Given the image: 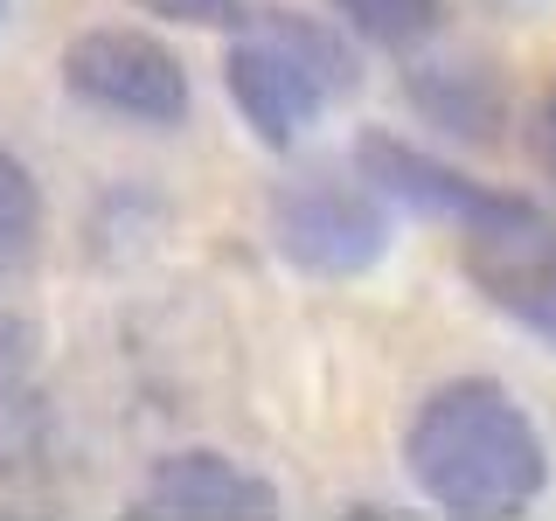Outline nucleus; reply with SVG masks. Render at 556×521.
<instances>
[{
  "label": "nucleus",
  "mask_w": 556,
  "mask_h": 521,
  "mask_svg": "<svg viewBox=\"0 0 556 521\" xmlns=\"http://www.w3.org/2000/svg\"><path fill=\"white\" fill-rule=\"evenodd\" d=\"M271 243L286 265L313 278H362L390 251V208L355 181L313 174L271 195Z\"/></svg>",
  "instance_id": "nucleus-2"
},
{
  "label": "nucleus",
  "mask_w": 556,
  "mask_h": 521,
  "mask_svg": "<svg viewBox=\"0 0 556 521\" xmlns=\"http://www.w3.org/2000/svg\"><path fill=\"white\" fill-rule=\"evenodd\" d=\"M355 161H362V181H376L382 195L425 208V216H445V223H459V230H473V237L543 230V216H535L529 202L494 195V188L466 181V174H452L445 161H431V153H417V147H404V139H390V132H369Z\"/></svg>",
  "instance_id": "nucleus-4"
},
{
  "label": "nucleus",
  "mask_w": 556,
  "mask_h": 521,
  "mask_svg": "<svg viewBox=\"0 0 556 521\" xmlns=\"http://www.w3.org/2000/svg\"><path fill=\"white\" fill-rule=\"evenodd\" d=\"M42 431H49V410H42V390H35V334L0 313V473L35 459Z\"/></svg>",
  "instance_id": "nucleus-7"
},
{
  "label": "nucleus",
  "mask_w": 556,
  "mask_h": 521,
  "mask_svg": "<svg viewBox=\"0 0 556 521\" xmlns=\"http://www.w3.org/2000/svg\"><path fill=\"white\" fill-rule=\"evenodd\" d=\"M334 14L382 49H410L417 35H431V22H439V0H334Z\"/></svg>",
  "instance_id": "nucleus-10"
},
{
  "label": "nucleus",
  "mask_w": 556,
  "mask_h": 521,
  "mask_svg": "<svg viewBox=\"0 0 556 521\" xmlns=\"http://www.w3.org/2000/svg\"><path fill=\"white\" fill-rule=\"evenodd\" d=\"M63 84L91 112L132 118V126H181L188 118V69L167 42L139 28H84L63 49Z\"/></svg>",
  "instance_id": "nucleus-3"
},
{
  "label": "nucleus",
  "mask_w": 556,
  "mask_h": 521,
  "mask_svg": "<svg viewBox=\"0 0 556 521\" xmlns=\"http://www.w3.org/2000/svg\"><path fill=\"white\" fill-rule=\"evenodd\" d=\"M417 104L452 132H494V112H501L494 84H486L480 69H459V63H431L425 77H417Z\"/></svg>",
  "instance_id": "nucleus-8"
},
{
  "label": "nucleus",
  "mask_w": 556,
  "mask_h": 521,
  "mask_svg": "<svg viewBox=\"0 0 556 521\" xmlns=\"http://www.w3.org/2000/svg\"><path fill=\"white\" fill-rule=\"evenodd\" d=\"M473 271H480V285L494 292L521 327H535L543 341H556V285L543 271H494V265H473Z\"/></svg>",
  "instance_id": "nucleus-11"
},
{
  "label": "nucleus",
  "mask_w": 556,
  "mask_h": 521,
  "mask_svg": "<svg viewBox=\"0 0 556 521\" xmlns=\"http://www.w3.org/2000/svg\"><path fill=\"white\" fill-rule=\"evenodd\" d=\"M494 8H508V14H529V8H543V0H494Z\"/></svg>",
  "instance_id": "nucleus-14"
},
{
  "label": "nucleus",
  "mask_w": 556,
  "mask_h": 521,
  "mask_svg": "<svg viewBox=\"0 0 556 521\" xmlns=\"http://www.w3.org/2000/svg\"><path fill=\"white\" fill-rule=\"evenodd\" d=\"M535 271H543V278H549V285H556V251H549V257H543V265H535Z\"/></svg>",
  "instance_id": "nucleus-15"
},
{
  "label": "nucleus",
  "mask_w": 556,
  "mask_h": 521,
  "mask_svg": "<svg viewBox=\"0 0 556 521\" xmlns=\"http://www.w3.org/2000/svg\"><path fill=\"white\" fill-rule=\"evenodd\" d=\"M147 514H195V521H257L278 508L271 480H257L251 466L223 459V452H174L147 473L139 494Z\"/></svg>",
  "instance_id": "nucleus-6"
},
{
  "label": "nucleus",
  "mask_w": 556,
  "mask_h": 521,
  "mask_svg": "<svg viewBox=\"0 0 556 521\" xmlns=\"http://www.w3.org/2000/svg\"><path fill=\"white\" fill-rule=\"evenodd\" d=\"M223 91H230V104L243 112V126L265 139V147H292V139H306L313 118H320V104L334 98L300 63V49L278 42L271 28L257 35V42L230 49V63H223Z\"/></svg>",
  "instance_id": "nucleus-5"
},
{
  "label": "nucleus",
  "mask_w": 556,
  "mask_h": 521,
  "mask_svg": "<svg viewBox=\"0 0 556 521\" xmlns=\"http://www.w3.org/2000/svg\"><path fill=\"white\" fill-rule=\"evenodd\" d=\"M543 161H549V174H556V91H549V104H543Z\"/></svg>",
  "instance_id": "nucleus-13"
},
{
  "label": "nucleus",
  "mask_w": 556,
  "mask_h": 521,
  "mask_svg": "<svg viewBox=\"0 0 556 521\" xmlns=\"http://www.w3.org/2000/svg\"><path fill=\"white\" fill-rule=\"evenodd\" d=\"M404 459L410 480L425 486V500L480 521L535 508V494L549 486L543 439H535L515 396L494 390V382H445L439 396H425V410L410 417Z\"/></svg>",
  "instance_id": "nucleus-1"
},
{
  "label": "nucleus",
  "mask_w": 556,
  "mask_h": 521,
  "mask_svg": "<svg viewBox=\"0 0 556 521\" xmlns=\"http://www.w3.org/2000/svg\"><path fill=\"white\" fill-rule=\"evenodd\" d=\"M0 14H8V0H0Z\"/></svg>",
  "instance_id": "nucleus-16"
},
{
  "label": "nucleus",
  "mask_w": 556,
  "mask_h": 521,
  "mask_svg": "<svg viewBox=\"0 0 556 521\" xmlns=\"http://www.w3.org/2000/svg\"><path fill=\"white\" fill-rule=\"evenodd\" d=\"M139 14H161V22H181V28H243L251 8L243 0H132Z\"/></svg>",
  "instance_id": "nucleus-12"
},
{
  "label": "nucleus",
  "mask_w": 556,
  "mask_h": 521,
  "mask_svg": "<svg viewBox=\"0 0 556 521\" xmlns=\"http://www.w3.org/2000/svg\"><path fill=\"white\" fill-rule=\"evenodd\" d=\"M35 237H42V188H35V174L0 147V278L35 257Z\"/></svg>",
  "instance_id": "nucleus-9"
}]
</instances>
